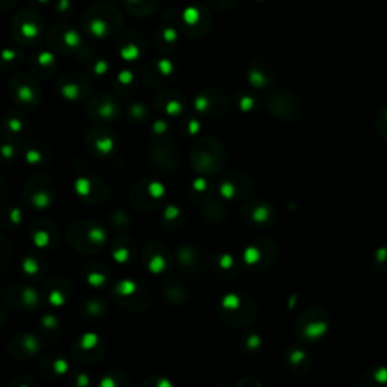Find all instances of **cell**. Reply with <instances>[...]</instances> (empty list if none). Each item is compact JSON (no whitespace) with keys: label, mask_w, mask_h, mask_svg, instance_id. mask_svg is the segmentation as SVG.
<instances>
[{"label":"cell","mask_w":387,"mask_h":387,"mask_svg":"<svg viewBox=\"0 0 387 387\" xmlns=\"http://www.w3.org/2000/svg\"><path fill=\"white\" fill-rule=\"evenodd\" d=\"M328 330V317L326 312L313 309L304 313L298 322V335L308 340H314L326 335Z\"/></svg>","instance_id":"6da1fadb"},{"label":"cell","mask_w":387,"mask_h":387,"mask_svg":"<svg viewBox=\"0 0 387 387\" xmlns=\"http://www.w3.org/2000/svg\"><path fill=\"white\" fill-rule=\"evenodd\" d=\"M358 387H387V367H374L367 371Z\"/></svg>","instance_id":"7a4b0ae2"},{"label":"cell","mask_w":387,"mask_h":387,"mask_svg":"<svg viewBox=\"0 0 387 387\" xmlns=\"http://www.w3.org/2000/svg\"><path fill=\"white\" fill-rule=\"evenodd\" d=\"M375 129L380 137L387 139V107H383L375 115Z\"/></svg>","instance_id":"3957f363"},{"label":"cell","mask_w":387,"mask_h":387,"mask_svg":"<svg viewBox=\"0 0 387 387\" xmlns=\"http://www.w3.org/2000/svg\"><path fill=\"white\" fill-rule=\"evenodd\" d=\"M374 264H375V268L381 269V271L387 269V247H381L377 250V253L374 256Z\"/></svg>","instance_id":"277c9868"}]
</instances>
